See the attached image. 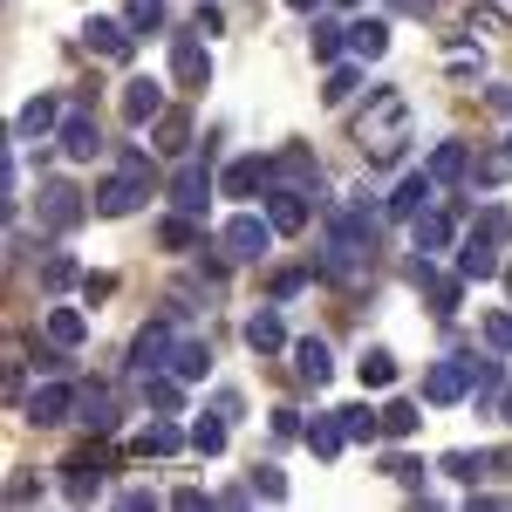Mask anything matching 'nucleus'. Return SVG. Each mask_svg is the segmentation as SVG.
Returning a JSON list of instances; mask_svg holds the SVG:
<instances>
[{
    "instance_id": "f257e3e1",
    "label": "nucleus",
    "mask_w": 512,
    "mask_h": 512,
    "mask_svg": "<svg viewBox=\"0 0 512 512\" xmlns=\"http://www.w3.org/2000/svg\"><path fill=\"white\" fill-rule=\"evenodd\" d=\"M355 144H362L369 164H396L410 151V103H403V89H376L369 96V110L355 117Z\"/></svg>"
},
{
    "instance_id": "f03ea898",
    "label": "nucleus",
    "mask_w": 512,
    "mask_h": 512,
    "mask_svg": "<svg viewBox=\"0 0 512 512\" xmlns=\"http://www.w3.org/2000/svg\"><path fill=\"white\" fill-rule=\"evenodd\" d=\"M151 198V164H117L103 185H96V212L103 219H123V212H137Z\"/></svg>"
},
{
    "instance_id": "7ed1b4c3",
    "label": "nucleus",
    "mask_w": 512,
    "mask_h": 512,
    "mask_svg": "<svg viewBox=\"0 0 512 512\" xmlns=\"http://www.w3.org/2000/svg\"><path fill=\"white\" fill-rule=\"evenodd\" d=\"M219 246H226V260L253 267V260H267V253H274V219H260V212H233V219H226V233H219Z\"/></svg>"
},
{
    "instance_id": "20e7f679",
    "label": "nucleus",
    "mask_w": 512,
    "mask_h": 512,
    "mask_svg": "<svg viewBox=\"0 0 512 512\" xmlns=\"http://www.w3.org/2000/svg\"><path fill=\"white\" fill-rule=\"evenodd\" d=\"M171 355H178V335H171V321H151V328H137V342H130V376L144 383V376H158L171 369Z\"/></svg>"
},
{
    "instance_id": "39448f33",
    "label": "nucleus",
    "mask_w": 512,
    "mask_h": 512,
    "mask_svg": "<svg viewBox=\"0 0 512 512\" xmlns=\"http://www.w3.org/2000/svg\"><path fill=\"white\" fill-rule=\"evenodd\" d=\"M472 396V362L465 355H444L424 369V403H465Z\"/></svg>"
},
{
    "instance_id": "423d86ee",
    "label": "nucleus",
    "mask_w": 512,
    "mask_h": 512,
    "mask_svg": "<svg viewBox=\"0 0 512 512\" xmlns=\"http://www.w3.org/2000/svg\"><path fill=\"white\" fill-rule=\"evenodd\" d=\"M103 478H110V458H96V451H76V458L62 465V499H76V506L103 499Z\"/></svg>"
},
{
    "instance_id": "0eeeda50",
    "label": "nucleus",
    "mask_w": 512,
    "mask_h": 512,
    "mask_svg": "<svg viewBox=\"0 0 512 512\" xmlns=\"http://www.w3.org/2000/svg\"><path fill=\"white\" fill-rule=\"evenodd\" d=\"M82 212H89V205H82V192L69 185V178H48V185H41V226H48V233L82 226Z\"/></svg>"
},
{
    "instance_id": "6e6552de",
    "label": "nucleus",
    "mask_w": 512,
    "mask_h": 512,
    "mask_svg": "<svg viewBox=\"0 0 512 512\" xmlns=\"http://www.w3.org/2000/svg\"><path fill=\"white\" fill-rule=\"evenodd\" d=\"M458 274H465V280H492V274H506V267H499V233H492V226H478V233L458 239Z\"/></svg>"
},
{
    "instance_id": "1a4fd4ad",
    "label": "nucleus",
    "mask_w": 512,
    "mask_h": 512,
    "mask_svg": "<svg viewBox=\"0 0 512 512\" xmlns=\"http://www.w3.org/2000/svg\"><path fill=\"white\" fill-rule=\"evenodd\" d=\"M171 205L192 212V219H205V205H212V171H205L198 158L178 164V178H171Z\"/></svg>"
},
{
    "instance_id": "9d476101",
    "label": "nucleus",
    "mask_w": 512,
    "mask_h": 512,
    "mask_svg": "<svg viewBox=\"0 0 512 512\" xmlns=\"http://www.w3.org/2000/svg\"><path fill=\"white\" fill-rule=\"evenodd\" d=\"M158 117H164V82L158 76H130L123 82V123L144 130V123H158Z\"/></svg>"
},
{
    "instance_id": "9b49d317",
    "label": "nucleus",
    "mask_w": 512,
    "mask_h": 512,
    "mask_svg": "<svg viewBox=\"0 0 512 512\" xmlns=\"http://www.w3.org/2000/svg\"><path fill=\"white\" fill-rule=\"evenodd\" d=\"M55 144H62V158L89 164L96 151H103V130H96V117H89V110H69V117H62V130H55Z\"/></svg>"
},
{
    "instance_id": "f8f14e48",
    "label": "nucleus",
    "mask_w": 512,
    "mask_h": 512,
    "mask_svg": "<svg viewBox=\"0 0 512 512\" xmlns=\"http://www.w3.org/2000/svg\"><path fill=\"white\" fill-rule=\"evenodd\" d=\"M410 274H417V287L431 294V315H437V321H451V315H458V294H465V274H437L431 260H417Z\"/></svg>"
},
{
    "instance_id": "ddd939ff",
    "label": "nucleus",
    "mask_w": 512,
    "mask_h": 512,
    "mask_svg": "<svg viewBox=\"0 0 512 512\" xmlns=\"http://www.w3.org/2000/svg\"><path fill=\"white\" fill-rule=\"evenodd\" d=\"M267 219H274V233H308V192H294V185H267Z\"/></svg>"
},
{
    "instance_id": "4468645a",
    "label": "nucleus",
    "mask_w": 512,
    "mask_h": 512,
    "mask_svg": "<svg viewBox=\"0 0 512 512\" xmlns=\"http://www.w3.org/2000/svg\"><path fill=\"white\" fill-rule=\"evenodd\" d=\"M431 198H437V178H431V171H410V178H403V185L390 192V205H383V212L410 226L417 212H431Z\"/></svg>"
},
{
    "instance_id": "2eb2a0df",
    "label": "nucleus",
    "mask_w": 512,
    "mask_h": 512,
    "mask_svg": "<svg viewBox=\"0 0 512 512\" xmlns=\"http://www.w3.org/2000/svg\"><path fill=\"white\" fill-rule=\"evenodd\" d=\"M185 444H192V431H178V424H171V410H164L158 424H144V431L130 437V451H137V458H178Z\"/></svg>"
},
{
    "instance_id": "dca6fc26",
    "label": "nucleus",
    "mask_w": 512,
    "mask_h": 512,
    "mask_svg": "<svg viewBox=\"0 0 512 512\" xmlns=\"http://www.w3.org/2000/svg\"><path fill=\"white\" fill-rule=\"evenodd\" d=\"M274 185V158H233L226 164V178H219V192L226 198H253Z\"/></svg>"
},
{
    "instance_id": "f3484780",
    "label": "nucleus",
    "mask_w": 512,
    "mask_h": 512,
    "mask_svg": "<svg viewBox=\"0 0 512 512\" xmlns=\"http://www.w3.org/2000/svg\"><path fill=\"white\" fill-rule=\"evenodd\" d=\"M76 396L82 390H69V383H41V390L28 396V424H69V417H76Z\"/></svg>"
},
{
    "instance_id": "a211bd4d",
    "label": "nucleus",
    "mask_w": 512,
    "mask_h": 512,
    "mask_svg": "<svg viewBox=\"0 0 512 512\" xmlns=\"http://www.w3.org/2000/svg\"><path fill=\"white\" fill-rule=\"evenodd\" d=\"M410 246H417V260H437V253H444V246H451V212H417V219H410Z\"/></svg>"
},
{
    "instance_id": "6ab92c4d",
    "label": "nucleus",
    "mask_w": 512,
    "mask_h": 512,
    "mask_svg": "<svg viewBox=\"0 0 512 512\" xmlns=\"http://www.w3.org/2000/svg\"><path fill=\"white\" fill-rule=\"evenodd\" d=\"M499 396H506V362H499V349H492V355L472 362V403L478 410H499Z\"/></svg>"
},
{
    "instance_id": "aec40b11",
    "label": "nucleus",
    "mask_w": 512,
    "mask_h": 512,
    "mask_svg": "<svg viewBox=\"0 0 512 512\" xmlns=\"http://www.w3.org/2000/svg\"><path fill=\"white\" fill-rule=\"evenodd\" d=\"M171 76L185 82V89H205V76H212V55H205L192 35H178V41H171Z\"/></svg>"
},
{
    "instance_id": "412c9836",
    "label": "nucleus",
    "mask_w": 512,
    "mask_h": 512,
    "mask_svg": "<svg viewBox=\"0 0 512 512\" xmlns=\"http://www.w3.org/2000/svg\"><path fill=\"white\" fill-rule=\"evenodd\" d=\"M82 41H89L96 55H110V62H130V48H137L130 21H89V28H82Z\"/></svg>"
},
{
    "instance_id": "4be33fe9",
    "label": "nucleus",
    "mask_w": 512,
    "mask_h": 512,
    "mask_svg": "<svg viewBox=\"0 0 512 512\" xmlns=\"http://www.w3.org/2000/svg\"><path fill=\"white\" fill-rule=\"evenodd\" d=\"M294 376H301V383H315V390L335 376V355H328V342H321V335L294 342Z\"/></svg>"
},
{
    "instance_id": "5701e85b",
    "label": "nucleus",
    "mask_w": 512,
    "mask_h": 512,
    "mask_svg": "<svg viewBox=\"0 0 512 512\" xmlns=\"http://www.w3.org/2000/svg\"><path fill=\"white\" fill-rule=\"evenodd\" d=\"M76 424H82V431H96V437L117 431V396H110V390H82L76 396Z\"/></svg>"
},
{
    "instance_id": "b1692460",
    "label": "nucleus",
    "mask_w": 512,
    "mask_h": 512,
    "mask_svg": "<svg viewBox=\"0 0 512 512\" xmlns=\"http://www.w3.org/2000/svg\"><path fill=\"white\" fill-rule=\"evenodd\" d=\"M62 117H69V110H62L55 96H35V103L14 117V137H48V130H62Z\"/></svg>"
},
{
    "instance_id": "393cba45",
    "label": "nucleus",
    "mask_w": 512,
    "mask_h": 512,
    "mask_svg": "<svg viewBox=\"0 0 512 512\" xmlns=\"http://www.w3.org/2000/svg\"><path fill=\"white\" fill-rule=\"evenodd\" d=\"M246 349H253V355H280V349H287V328H280L274 308H260V315L246 321Z\"/></svg>"
},
{
    "instance_id": "a878e982",
    "label": "nucleus",
    "mask_w": 512,
    "mask_h": 512,
    "mask_svg": "<svg viewBox=\"0 0 512 512\" xmlns=\"http://www.w3.org/2000/svg\"><path fill=\"white\" fill-rule=\"evenodd\" d=\"M315 178H321V171H315V158H308L301 144H294V151H280V158H274V185H294V192H308Z\"/></svg>"
},
{
    "instance_id": "bb28decb",
    "label": "nucleus",
    "mask_w": 512,
    "mask_h": 512,
    "mask_svg": "<svg viewBox=\"0 0 512 512\" xmlns=\"http://www.w3.org/2000/svg\"><path fill=\"white\" fill-rule=\"evenodd\" d=\"M342 444H349L342 410H328V417H315V424H308V451H315V458H342Z\"/></svg>"
},
{
    "instance_id": "cd10ccee",
    "label": "nucleus",
    "mask_w": 512,
    "mask_h": 512,
    "mask_svg": "<svg viewBox=\"0 0 512 512\" xmlns=\"http://www.w3.org/2000/svg\"><path fill=\"white\" fill-rule=\"evenodd\" d=\"M349 48H355V62H376L390 48V21H349Z\"/></svg>"
},
{
    "instance_id": "c85d7f7f",
    "label": "nucleus",
    "mask_w": 512,
    "mask_h": 512,
    "mask_svg": "<svg viewBox=\"0 0 512 512\" xmlns=\"http://www.w3.org/2000/svg\"><path fill=\"white\" fill-rule=\"evenodd\" d=\"M444 478H458V485H478V478L492 472V451H444Z\"/></svg>"
},
{
    "instance_id": "c756f323",
    "label": "nucleus",
    "mask_w": 512,
    "mask_h": 512,
    "mask_svg": "<svg viewBox=\"0 0 512 512\" xmlns=\"http://www.w3.org/2000/svg\"><path fill=\"white\" fill-rule=\"evenodd\" d=\"M355 376H362V390H390V383H396V355L390 349H362Z\"/></svg>"
},
{
    "instance_id": "7c9ffc66",
    "label": "nucleus",
    "mask_w": 512,
    "mask_h": 512,
    "mask_svg": "<svg viewBox=\"0 0 512 512\" xmlns=\"http://www.w3.org/2000/svg\"><path fill=\"white\" fill-rule=\"evenodd\" d=\"M424 171H431L437 185H458V178L472 171V158H465V144H437V151H431V164H424Z\"/></svg>"
},
{
    "instance_id": "2f4dec72",
    "label": "nucleus",
    "mask_w": 512,
    "mask_h": 512,
    "mask_svg": "<svg viewBox=\"0 0 512 512\" xmlns=\"http://www.w3.org/2000/svg\"><path fill=\"white\" fill-rule=\"evenodd\" d=\"M48 342H62V349H82L89 342V321L76 308H48Z\"/></svg>"
},
{
    "instance_id": "473e14b6",
    "label": "nucleus",
    "mask_w": 512,
    "mask_h": 512,
    "mask_svg": "<svg viewBox=\"0 0 512 512\" xmlns=\"http://www.w3.org/2000/svg\"><path fill=\"white\" fill-rule=\"evenodd\" d=\"M205 369H212V349H205L198 335H185V342H178V355H171V376H185V383H198Z\"/></svg>"
},
{
    "instance_id": "72a5a7b5",
    "label": "nucleus",
    "mask_w": 512,
    "mask_h": 512,
    "mask_svg": "<svg viewBox=\"0 0 512 512\" xmlns=\"http://www.w3.org/2000/svg\"><path fill=\"white\" fill-rule=\"evenodd\" d=\"M158 239L171 246V253H192V246H205V233H198V219H192V212H171V219L158 226Z\"/></svg>"
},
{
    "instance_id": "f704fd0d",
    "label": "nucleus",
    "mask_w": 512,
    "mask_h": 512,
    "mask_svg": "<svg viewBox=\"0 0 512 512\" xmlns=\"http://www.w3.org/2000/svg\"><path fill=\"white\" fill-rule=\"evenodd\" d=\"M158 151H171V158H185V151H192V117L164 110V117H158Z\"/></svg>"
},
{
    "instance_id": "c9c22d12",
    "label": "nucleus",
    "mask_w": 512,
    "mask_h": 512,
    "mask_svg": "<svg viewBox=\"0 0 512 512\" xmlns=\"http://www.w3.org/2000/svg\"><path fill=\"white\" fill-rule=\"evenodd\" d=\"M144 403H151V410H178V403H185V376H144Z\"/></svg>"
},
{
    "instance_id": "e433bc0d",
    "label": "nucleus",
    "mask_w": 512,
    "mask_h": 512,
    "mask_svg": "<svg viewBox=\"0 0 512 512\" xmlns=\"http://www.w3.org/2000/svg\"><path fill=\"white\" fill-rule=\"evenodd\" d=\"M192 451H198V458H219V451H226V417H219V410L192 424Z\"/></svg>"
},
{
    "instance_id": "4c0bfd02",
    "label": "nucleus",
    "mask_w": 512,
    "mask_h": 512,
    "mask_svg": "<svg viewBox=\"0 0 512 512\" xmlns=\"http://www.w3.org/2000/svg\"><path fill=\"white\" fill-rule=\"evenodd\" d=\"M342 431H349V444H369V437L383 431V410H369V403H349V410H342Z\"/></svg>"
},
{
    "instance_id": "58836bf2",
    "label": "nucleus",
    "mask_w": 512,
    "mask_h": 512,
    "mask_svg": "<svg viewBox=\"0 0 512 512\" xmlns=\"http://www.w3.org/2000/svg\"><path fill=\"white\" fill-rule=\"evenodd\" d=\"M417 424H424V417H417V403H403V396L383 410V437H417Z\"/></svg>"
},
{
    "instance_id": "ea45409f",
    "label": "nucleus",
    "mask_w": 512,
    "mask_h": 512,
    "mask_svg": "<svg viewBox=\"0 0 512 512\" xmlns=\"http://www.w3.org/2000/svg\"><path fill=\"white\" fill-rule=\"evenodd\" d=\"M164 28V0H130V35H158Z\"/></svg>"
},
{
    "instance_id": "a19ab883",
    "label": "nucleus",
    "mask_w": 512,
    "mask_h": 512,
    "mask_svg": "<svg viewBox=\"0 0 512 512\" xmlns=\"http://www.w3.org/2000/svg\"><path fill=\"white\" fill-rule=\"evenodd\" d=\"M69 280H76V260H69V253H48V260H41V287H48V294H62Z\"/></svg>"
},
{
    "instance_id": "79ce46f5",
    "label": "nucleus",
    "mask_w": 512,
    "mask_h": 512,
    "mask_svg": "<svg viewBox=\"0 0 512 512\" xmlns=\"http://www.w3.org/2000/svg\"><path fill=\"white\" fill-rule=\"evenodd\" d=\"M342 48H349V28H335V21H315V55H321V62H335Z\"/></svg>"
},
{
    "instance_id": "37998d69",
    "label": "nucleus",
    "mask_w": 512,
    "mask_h": 512,
    "mask_svg": "<svg viewBox=\"0 0 512 512\" xmlns=\"http://www.w3.org/2000/svg\"><path fill=\"white\" fill-rule=\"evenodd\" d=\"M349 96H355V69H328V89H321V103H328V110H342Z\"/></svg>"
},
{
    "instance_id": "c03bdc74",
    "label": "nucleus",
    "mask_w": 512,
    "mask_h": 512,
    "mask_svg": "<svg viewBox=\"0 0 512 512\" xmlns=\"http://www.w3.org/2000/svg\"><path fill=\"white\" fill-rule=\"evenodd\" d=\"M383 472H390L396 485H410V492L424 485V465H417V458H403V451H390V458H383Z\"/></svg>"
},
{
    "instance_id": "a18cd8bd",
    "label": "nucleus",
    "mask_w": 512,
    "mask_h": 512,
    "mask_svg": "<svg viewBox=\"0 0 512 512\" xmlns=\"http://www.w3.org/2000/svg\"><path fill=\"white\" fill-rule=\"evenodd\" d=\"M485 342H492L499 355H512V315H506V308H492V315H485Z\"/></svg>"
},
{
    "instance_id": "49530a36",
    "label": "nucleus",
    "mask_w": 512,
    "mask_h": 512,
    "mask_svg": "<svg viewBox=\"0 0 512 512\" xmlns=\"http://www.w3.org/2000/svg\"><path fill=\"white\" fill-rule=\"evenodd\" d=\"M35 499H41V478L35 472H14V478H7V506H35Z\"/></svg>"
},
{
    "instance_id": "de8ad7c7",
    "label": "nucleus",
    "mask_w": 512,
    "mask_h": 512,
    "mask_svg": "<svg viewBox=\"0 0 512 512\" xmlns=\"http://www.w3.org/2000/svg\"><path fill=\"white\" fill-rule=\"evenodd\" d=\"M506 164H512V144H506V151H485L472 178H478V185H499V178H506Z\"/></svg>"
},
{
    "instance_id": "09e8293b",
    "label": "nucleus",
    "mask_w": 512,
    "mask_h": 512,
    "mask_svg": "<svg viewBox=\"0 0 512 512\" xmlns=\"http://www.w3.org/2000/svg\"><path fill=\"white\" fill-rule=\"evenodd\" d=\"M253 492H260V499H287V478H280L274 465H253Z\"/></svg>"
},
{
    "instance_id": "8fccbe9b",
    "label": "nucleus",
    "mask_w": 512,
    "mask_h": 512,
    "mask_svg": "<svg viewBox=\"0 0 512 512\" xmlns=\"http://www.w3.org/2000/svg\"><path fill=\"white\" fill-rule=\"evenodd\" d=\"M315 280V267H287V274H274V301H287V294H301Z\"/></svg>"
},
{
    "instance_id": "3c124183",
    "label": "nucleus",
    "mask_w": 512,
    "mask_h": 512,
    "mask_svg": "<svg viewBox=\"0 0 512 512\" xmlns=\"http://www.w3.org/2000/svg\"><path fill=\"white\" fill-rule=\"evenodd\" d=\"M110 294H117V280H110V274H82V301H89V308L110 301Z\"/></svg>"
},
{
    "instance_id": "603ef678",
    "label": "nucleus",
    "mask_w": 512,
    "mask_h": 512,
    "mask_svg": "<svg viewBox=\"0 0 512 512\" xmlns=\"http://www.w3.org/2000/svg\"><path fill=\"white\" fill-rule=\"evenodd\" d=\"M274 437L287 444V437H308V424H301V410H274Z\"/></svg>"
},
{
    "instance_id": "864d4df0",
    "label": "nucleus",
    "mask_w": 512,
    "mask_h": 512,
    "mask_svg": "<svg viewBox=\"0 0 512 512\" xmlns=\"http://www.w3.org/2000/svg\"><path fill=\"white\" fill-rule=\"evenodd\" d=\"M192 28H198V35H219V28H226V7H212V0H205V7L192 14Z\"/></svg>"
},
{
    "instance_id": "5fc2aeb1",
    "label": "nucleus",
    "mask_w": 512,
    "mask_h": 512,
    "mask_svg": "<svg viewBox=\"0 0 512 512\" xmlns=\"http://www.w3.org/2000/svg\"><path fill=\"white\" fill-rule=\"evenodd\" d=\"M499 417H506V424H512V383H506V396H499Z\"/></svg>"
},
{
    "instance_id": "6e6d98bb",
    "label": "nucleus",
    "mask_w": 512,
    "mask_h": 512,
    "mask_svg": "<svg viewBox=\"0 0 512 512\" xmlns=\"http://www.w3.org/2000/svg\"><path fill=\"white\" fill-rule=\"evenodd\" d=\"M287 7H301V14H315V7H321V0H287Z\"/></svg>"
},
{
    "instance_id": "4d7b16f0",
    "label": "nucleus",
    "mask_w": 512,
    "mask_h": 512,
    "mask_svg": "<svg viewBox=\"0 0 512 512\" xmlns=\"http://www.w3.org/2000/svg\"><path fill=\"white\" fill-rule=\"evenodd\" d=\"M506 294H512V267H506Z\"/></svg>"
}]
</instances>
